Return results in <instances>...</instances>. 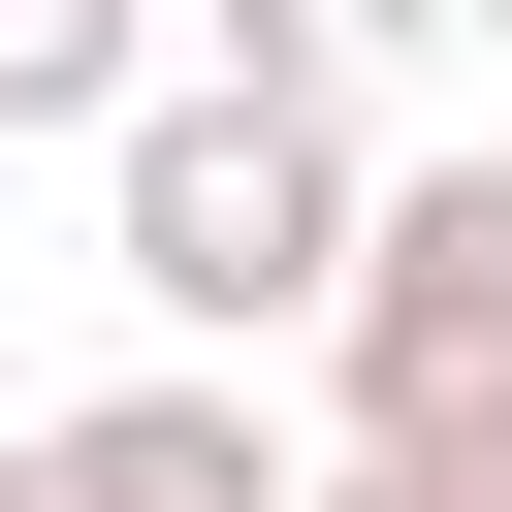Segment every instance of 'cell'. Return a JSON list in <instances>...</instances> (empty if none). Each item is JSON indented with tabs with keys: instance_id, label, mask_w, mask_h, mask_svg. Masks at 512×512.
<instances>
[{
	"instance_id": "obj_1",
	"label": "cell",
	"mask_w": 512,
	"mask_h": 512,
	"mask_svg": "<svg viewBox=\"0 0 512 512\" xmlns=\"http://www.w3.org/2000/svg\"><path fill=\"white\" fill-rule=\"evenodd\" d=\"M96 256L192 320V352H256V320H352V256H384V160H352V96H160V128H96Z\"/></svg>"
},
{
	"instance_id": "obj_2",
	"label": "cell",
	"mask_w": 512,
	"mask_h": 512,
	"mask_svg": "<svg viewBox=\"0 0 512 512\" xmlns=\"http://www.w3.org/2000/svg\"><path fill=\"white\" fill-rule=\"evenodd\" d=\"M320 416L512 480V160H416V192H384V256H352V320H320Z\"/></svg>"
},
{
	"instance_id": "obj_3",
	"label": "cell",
	"mask_w": 512,
	"mask_h": 512,
	"mask_svg": "<svg viewBox=\"0 0 512 512\" xmlns=\"http://www.w3.org/2000/svg\"><path fill=\"white\" fill-rule=\"evenodd\" d=\"M32 480L64 512H320V448H256V384H96V416H32Z\"/></svg>"
},
{
	"instance_id": "obj_4",
	"label": "cell",
	"mask_w": 512,
	"mask_h": 512,
	"mask_svg": "<svg viewBox=\"0 0 512 512\" xmlns=\"http://www.w3.org/2000/svg\"><path fill=\"white\" fill-rule=\"evenodd\" d=\"M416 32H448V0H192V64H224V96H384Z\"/></svg>"
},
{
	"instance_id": "obj_5",
	"label": "cell",
	"mask_w": 512,
	"mask_h": 512,
	"mask_svg": "<svg viewBox=\"0 0 512 512\" xmlns=\"http://www.w3.org/2000/svg\"><path fill=\"white\" fill-rule=\"evenodd\" d=\"M0 128H160V0H0Z\"/></svg>"
},
{
	"instance_id": "obj_6",
	"label": "cell",
	"mask_w": 512,
	"mask_h": 512,
	"mask_svg": "<svg viewBox=\"0 0 512 512\" xmlns=\"http://www.w3.org/2000/svg\"><path fill=\"white\" fill-rule=\"evenodd\" d=\"M320 512H512V480H448V448H320Z\"/></svg>"
},
{
	"instance_id": "obj_7",
	"label": "cell",
	"mask_w": 512,
	"mask_h": 512,
	"mask_svg": "<svg viewBox=\"0 0 512 512\" xmlns=\"http://www.w3.org/2000/svg\"><path fill=\"white\" fill-rule=\"evenodd\" d=\"M0 512H64V480H32V448H0Z\"/></svg>"
},
{
	"instance_id": "obj_8",
	"label": "cell",
	"mask_w": 512,
	"mask_h": 512,
	"mask_svg": "<svg viewBox=\"0 0 512 512\" xmlns=\"http://www.w3.org/2000/svg\"><path fill=\"white\" fill-rule=\"evenodd\" d=\"M448 32H512V0H448Z\"/></svg>"
}]
</instances>
